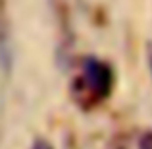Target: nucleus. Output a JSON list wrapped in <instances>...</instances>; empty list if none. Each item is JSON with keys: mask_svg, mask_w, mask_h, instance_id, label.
Instances as JSON below:
<instances>
[{"mask_svg": "<svg viewBox=\"0 0 152 149\" xmlns=\"http://www.w3.org/2000/svg\"><path fill=\"white\" fill-rule=\"evenodd\" d=\"M112 89V72L106 64L98 60H89L83 66V74L77 82L79 101L85 103V97L91 103H96L110 95Z\"/></svg>", "mask_w": 152, "mask_h": 149, "instance_id": "1", "label": "nucleus"}]
</instances>
